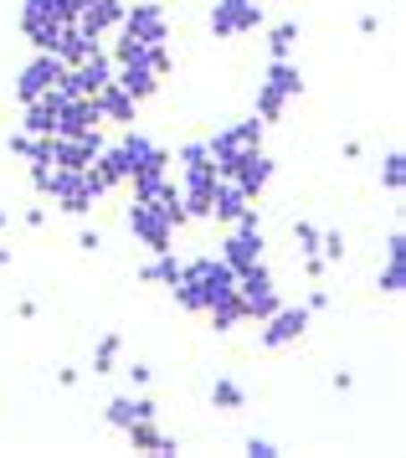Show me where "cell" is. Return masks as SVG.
<instances>
[{
	"label": "cell",
	"mask_w": 406,
	"mask_h": 458,
	"mask_svg": "<svg viewBox=\"0 0 406 458\" xmlns=\"http://www.w3.org/2000/svg\"><path fill=\"white\" fill-rule=\"evenodd\" d=\"M170 293H175V304H181L185 314H206L216 299L237 293V273L222 263V252H216V258H211V252H201V258L181 263V278L170 284Z\"/></svg>",
	"instance_id": "1"
},
{
	"label": "cell",
	"mask_w": 406,
	"mask_h": 458,
	"mask_svg": "<svg viewBox=\"0 0 406 458\" xmlns=\"http://www.w3.org/2000/svg\"><path fill=\"white\" fill-rule=\"evenodd\" d=\"M293 98H304V72H299V63H293V57H267V72H263V83H258L252 114H258L263 124H278Z\"/></svg>",
	"instance_id": "2"
},
{
	"label": "cell",
	"mask_w": 406,
	"mask_h": 458,
	"mask_svg": "<svg viewBox=\"0 0 406 458\" xmlns=\"http://www.w3.org/2000/svg\"><path fill=\"white\" fill-rule=\"evenodd\" d=\"M119 155H123V165H129V186H134L140 201L160 186L165 175H170V149H160L149 134H140L134 124H129V134L119 140Z\"/></svg>",
	"instance_id": "3"
},
{
	"label": "cell",
	"mask_w": 406,
	"mask_h": 458,
	"mask_svg": "<svg viewBox=\"0 0 406 458\" xmlns=\"http://www.w3.org/2000/svg\"><path fill=\"white\" fill-rule=\"evenodd\" d=\"M263 119L252 114V119H237V124H222L211 140H206V149H211V165H216V175H222L237 155H247V149H263Z\"/></svg>",
	"instance_id": "4"
},
{
	"label": "cell",
	"mask_w": 406,
	"mask_h": 458,
	"mask_svg": "<svg viewBox=\"0 0 406 458\" xmlns=\"http://www.w3.org/2000/svg\"><path fill=\"white\" fill-rule=\"evenodd\" d=\"M237 304H242V319H258V325L283 304V293H278V284H273L267 263H252V268L237 273Z\"/></svg>",
	"instance_id": "5"
},
{
	"label": "cell",
	"mask_w": 406,
	"mask_h": 458,
	"mask_svg": "<svg viewBox=\"0 0 406 458\" xmlns=\"http://www.w3.org/2000/svg\"><path fill=\"white\" fill-rule=\"evenodd\" d=\"M222 263H226L232 273H242V268H252V263H263V216H258V207L247 211L242 222H232V227H226Z\"/></svg>",
	"instance_id": "6"
},
{
	"label": "cell",
	"mask_w": 406,
	"mask_h": 458,
	"mask_svg": "<svg viewBox=\"0 0 406 458\" xmlns=\"http://www.w3.org/2000/svg\"><path fill=\"white\" fill-rule=\"evenodd\" d=\"M263 26H267L263 0H216V5H211V37H222V42L252 37V31H263Z\"/></svg>",
	"instance_id": "7"
},
{
	"label": "cell",
	"mask_w": 406,
	"mask_h": 458,
	"mask_svg": "<svg viewBox=\"0 0 406 458\" xmlns=\"http://www.w3.org/2000/svg\"><path fill=\"white\" fill-rule=\"evenodd\" d=\"M119 37H129V42H140V47L170 42V16H165V5L160 0H134V5H123Z\"/></svg>",
	"instance_id": "8"
},
{
	"label": "cell",
	"mask_w": 406,
	"mask_h": 458,
	"mask_svg": "<svg viewBox=\"0 0 406 458\" xmlns=\"http://www.w3.org/2000/svg\"><path fill=\"white\" fill-rule=\"evenodd\" d=\"M309 319H314V310L309 304H278V310L263 319V330H258V345L263 351H288V345H299L309 330Z\"/></svg>",
	"instance_id": "9"
},
{
	"label": "cell",
	"mask_w": 406,
	"mask_h": 458,
	"mask_svg": "<svg viewBox=\"0 0 406 458\" xmlns=\"http://www.w3.org/2000/svg\"><path fill=\"white\" fill-rule=\"evenodd\" d=\"M129 232H134V242H140L144 252H170V242H175V227L165 222V211L155 207V201H140L134 196V207H129Z\"/></svg>",
	"instance_id": "10"
},
{
	"label": "cell",
	"mask_w": 406,
	"mask_h": 458,
	"mask_svg": "<svg viewBox=\"0 0 406 458\" xmlns=\"http://www.w3.org/2000/svg\"><path fill=\"white\" fill-rule=\"evenodd\" d=\"M103 83H114V57L98 47L93 57H82L78 67H67V78L57 83V93L62 98H93Z\"/></svg>",
	"instance_id": "11"
},
{
	"label": "cell",
	"mask_w": 406,
	"mask_h": 458,
	"mask_svg": "<svg viewBox=\"0 0 406 458\" xmlns=\"http://www.w3.org/2000/svg\"><path fill=\"white\" fill-rule=\"evenodd\" d=\"M62 78H67V67H62L52 52H37V57L16 72V88H11V93H16V104H31V98H41V93H52Z\"/></svg>",
	"instance_id": "12"
},
{
	"label": "cell",
	"mask_w": 406,
	"mask_h": 458,
	"mask_svg": "<svg viewBox=\"0 0 406 458\" xmlns=\"http://www.w3.org/2000/svg\"><path fill=\"white\" fill-rule=\"evenodd\" d=\"M222 175H226V181H237V186L258 201V196L273 186V155H267V149H247V155H237Z\"/></svg>",
	"instance_id": "13"
},
{
	"label": "cell",
	"mask_w": 406,
	"mask_h": 458,
	"mask_svg": "<svg viewBox=\"0 0 406 458\" xmlns=\"http://www.w3.org/2000/svg\"><path fill=\"white\" fill-rule=\"evenodd\" d=\"M98 149H103V129H98V134H78V140H67V134H52V145H47V160H52V165H62V170H88Z\"/></svg>",
	"instance_id": "14"
},
{
	"label": "cell",
	"mask_w": 406,
	"mask_h": 458,
	"mask_svg": "<svg viewBox=\"0 0 406 458\" xmlns=\"http://www.w3.org/2000/svg\"><path fill=\"white\" fill-rule=\"evenodd\" d=\"M123 5H129V0H82L78 16H72V26H78V31H88L93 42H103L108 31H119Z\"/></svg>",
	"instance_id": "15"
},
{
	"label": "cell",
	"mask_w": 406,
	"mask_h": 458,
	"mask_svg": "<svg viewBox=\"0 0 406 458\" xmlns=\"http://www.w3.org/2000/svg\"><path fill=\"white\" fill-rule=\"evenodd\" d=\"M258 207L252 196H247L237 181H226V175H216V191H211V222H222V227H232V222H242L247 211Z\"/></svg>",
	"instance_id": "16"
},
{
	"label": "cell",
	"mask_w": 406,
	"mask_h": 458,
	"mask_svg": "<svg viewBox=\"0 0 406 458\" xmlns=\"http://www.w3.org/2000/svg\"><path fill=\"white\" fill-rule=\"evenodd\" d=\"M62 104H67V98H62L57 88L41 93V98H31V104H21V129H26V134H57Z\"/></svg>",
	"instance_id": "17"
},
{
	"label": "cell",
	"mask_w": 406,
	"mask_h": 458,
	"mask_svg": "<svg viewBox=\"0 0 406 458\" xmlns=\"http://www.w3.org/2000/svg\"><path fill=\"white\" fill-rule=\"evenodd\" d=\"M103 417H108V428H134V422H149V417H160V407L149 402L144 392H129V396H114L108 407H103Z\"/></svg>",
	"instance_id": "18"
},
{
	"label": "cell",
	"mask_w": 406,
	"mask_h": 458,
	"mask_svg": "<svg viewBox=\"0 0 406 458\" xmlns=\"http://www.w3.org/2000/svg\"><path fill=\"white\" fill-rule=\"evenodd\" d=\"M114 83H119L134 104H144V98H155V93H160L165 78H155V67H149V63H114Z\"/></svg>",
	"instance_id": "19"
},
{
	"label": "cell",
	"mask_w": 406,
	"mask_h": 458,
	"mask_svg": "<svg viewBox=\"0 0 406 458\" xmlns=\"http://www.w3.org/2000/svg\"><path fill=\"white\" fill-rule=\"evenodd\" d=\"M103 129V114L93 98H67L62 104V119H57V134H67V140H78V134H98Z\"/></svg>",
	"instance_id": "20"
},
{
	"label": "cell",
	"mask_w": 406,
	"mask_h": 458,
	"mask_svg": "<svg viewBox=\"0 0 406 458\" xmlns=\"http://www.w3.org/2000/svg\"><path fill=\"white\" fill-rule=\"evenodd\" d=\"M376 289L386 293V299H396V293L406 289V232L402 227L386 237V268H381V278H376Z\"/></svg>",
	"instance_id": "21"
},
{
	"label": "cell",
	"mask_w": 406,
	"mask_h": 458,
	"mask_svg": "<svg viewBox=\"0 0 406 458\" xmlns=\"http://www.w3.org/2000/svg\"><path fill=\"white\" fill-rule=\"evenodd\" d=\"M93 104H98L103 124H134V114H140V104H134L119 83H103L98 93H93Z\"/></svg>",
	"instance_id": "22"
},
{
	"label": "cell",
	"mask_w": 406,
	"mask_h": 458,
	"mask_svg": "<svg viewBox=\"0 0 406 458\" xmlns=\"http://www.w3.org/2000/svg\"><path fill=\"white\" fill-rule=\"evenodd\" d=\"M123 437H129L134 454H181V443L165 437L160 428H155V417H149V422H134V428H123Z\"/></svg>",
	"instance_id": "23"
},
{
	"label": "cell",
	"mask_w": 406,
	"mask_h": 458,
	"mask_svg": "<svg viewBox=\"0 0 406 458\" xmlns=\"http://www.w3.org/2000/svg\"><path fill=\"white\" fill-rule=\"evenodd\" d=\"M98 47H103V42H93L88 31H78V26H67V31L57 37V47H52V57H57L62 67H78L82 57H93Z\"/></svg>",
	"instance_id": "24"
},
{
	"label": "cell",
	"mask_w": 406,
	"mask_h": 458,
	"mask_svg": "<svg viewBox=\"0 0 406 458\" xmlns=\"http://www.w3.org/2000/svg\"><path fill=\"white\" fill-rule=\"evenodd\" d=\"M144 201H155V207L165 211V222H170V227H185V222H190V211H185V201H181V186H175L170 175H165L160 186L144 196Z\"/></svg>",
	"instance_id": "25"
},
{
	"label": "cell",
	"mask_w": 406,
	"mask_h": 458,
	"mask_svg": "<svg viewBox=\"0 0 406 458\" xmlns=\"http://www.w3.org/2000/svg\"><path fill=\"white\" fill-rule=\"evenodd\" d=\"M140 278L144 284H165V289H170V284L181 278V258H175V248L170 252H149V263L140 268Z\"/></svg>",
	"instance_id": "26"
},
{
	"label": "cell",
	"mask_w": 406,
	"mask_h": 458,
	"mask_svg": "<svg viewBox=\"0 0 406 458\" xmlns=\"http://www.w3.org/2000/svg\"><path fill=\"white\" fill-rule=\"evenodd\" d=\"M206 319H211V330H216V335H232L237 325H242V304H237V293L216 299V304L206 310Z\"/></svg>",
	"instance_id": "27"
},
{
	"label": "cell",
	"mask_w": 406,
	"mask_h": 458,
	"mask_svg": "<svg viewBox=\"0 0 406 458\" xmlns=\"http://www.w3.org/2000/svg\"><path fill=\"white\" fill-rule=\"evenodd\" d=\"M293 42H299V21H278L267 31V57H293Z\"/></svg>",
	"instance_id": "28"
},
{
	"label": "cell",
	"mask_w": 406,
	"mask_h": 458,
	"mask_svg": "<svg viewBox=\"0 0 406 458\" xmlns=\"http://www.w3.org/2000/svg\"><path fill=\"white\" fill-rule=\"evenodd\" d=\"M242 402H247V392L237 386V381H226V376L211 386V407H216V412H237Z\"/></svg>",
	"instance_id": "29"
},
{
	"label": "cell",
	"mask_w": 406,
	"mask_h": 458,
	"mask_svg": "<svg viewBox=\"0 0 406 458\" xmlns=\"http://www.w3.org/2000/svg\"><path fill=\"white\" fill-rule=\"evenodd\" d=\"M119 351H123V340H119V335H103V340H98V351H93V376H108V371H114Z\"/></svg>",
	"instance_id": "30"
},
{
	"label": "cell",
	"mask_w": 406,
	"mask_h": 458,
	"mask_svg": "<svg viewBox=\"0 0 406 458\" xmlns=\"http://www.w3.org/2000/svg\"><path fill=\"white\" fill-rule=\"evenodd\" d=\"M381 181H386L391 196H402V186H406V155H402V149H391V155H386V165H381Z\"/></svg>",
	"instance_id": "31"
},
{
	"label": "cell",
	"mask_w": 406,
	"mask_h": 458,
	"mask_svg": "<svg viewBox=\"0 0 406 458\" xmlns=\"http://www.w3.org/2000/svg\"><path fill=\"white\" fill-rule=\"evenodd\" d=\"M293 242H299V258H319V227L314 222H293Z\"/></svg>",
	"instance_id": "32"
},
{
	"label": "cell",
	"mask_w": 406,
	"mask_h": 458,
	"mask_svg": "<svg viewBox=\"0 0 406 458\" xmlns=\"http://www.w3.org/2000/svg\"><path fill=\"white\" fill-rule=\"evenodd\" d=\"M319 258L325 263H340L345 258V232H319Z\"/></svg>",
	"instance_id": "33"
},
{
	"label": "cell",
	"mask_w": 406,
	"mask_h": 458,
	"mask_svg": "<svg viewBox=\"0 0 406 458\" xmlns=\"http://www.w3.org/2000/svg\"><path fill=\"white\" fill-rule=\"evenodd\" d=\"M242 454L247 458H278V443H273V437H247Z\"/></svg>",
	"instance_id": "34"
},
{
	"label": "cell",
	"mask_w": 406,
	"mask_h": 458,
	"mask_svg": "<svg viewBox=\"0 0 406 458\" xmlns=\"http://www.w3.org/2000/svg\"><path fill=\"white\" fill-rule=\"evenodd\" d=\"M78 248H82V252H98V248H103V232H98V227H82V232H78Z\"/></svg>",
	"instance_id": "35"
},
{
	"label": "cell",
	"mask_w": 406,
	"mask_h": 458,
	"mask_svg": "<svg viewBox=\"0 0 406 458\" xmlns=\"http://www.w3.org/2000/svg\"><path fill=\"white\" fill-rule=\"evenodd\" d=\"M149 366H144V360H134V366H129V381H134V392H144V386H149Z\"/></svg>",
	"instance_id": "36"
},
{
	"label": "cell",
	"mask_w": 406,
	"mask_h": 458,
	"mask_svg": "<svg viewBox=\"0 0 406 458\" xmlns=\"http://www.w3.org/2000/svg\"><path fill=\"white\" fill-rule=\"evenodd\" d=\"M381 31V16H360V37H376Z\"/></svg>",
	"instance_id": "37"
},
{
	"label": "cell",
	"mask_w": 406,
	"mask_h": 458,
	"mask_svg": "<svg viewBox=\"0 0 406 458\" xmlns=\"http://www.w3.org/2000/svg\"><path fill=\"white\" fill-rule=\"evenodd\" d=\"M5 263H11V248H0V268H5Z\"/></svg>",
	"instance_id": "38"
},
{
	"label": "cell",
	"mask_w": 406,
	"mask_h": 458,
	"mask_svg": "<svg viewBox=\"0 0 406 458\" xmlns=\"http://www.w3.org/2000/svg\"><path fill=\"white\" fill-rule=\"evenodd\" d=\"M5 222H11V216H5V211H0V227H5Z\"/></svg>",
	"instance_id": "39"
}]
</instances>
